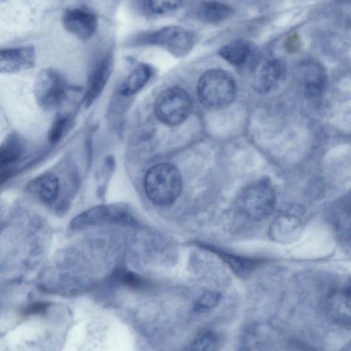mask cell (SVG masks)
<instances>
[{
    "label": "cell",
    "instance_id": "obj_1",
    "mask_svg": "<svg viewBox=\"0 0 351 351\" xmlns=\"http://www.w3.org/2000/svg\"><path fill=\"white\" fill-rule=\"evenodd\" d=\"M145 191L154 204L166 206L179 196L182 180L178 170L168 163H160L151 167L144 180Z\"/></svg>",
    "mask_w": 351,
    "mask_h": 351
},
{
    "label": "cell",
    "instance_id": "obj_2",
    "mask_svg": "<svg viewBox=\"0 0 351 351\" xmlns=\"http://www.w3.org/2000/svg\"><path fill=\"white\" fill-rule=\"evenodd\" d=\"M197 90L200 102L211 110L228 106L234 100L237 91L233 77L219 69L206 71L199 79Z\"/></svg>",
    "mask_w": 351,
    "mask_h": 351
},
{
    "label": "cell",
    "instance_id": "obj_3",
    "mask_svg": "<svg viewBox=\"0 0 351 351\" xmlns=\"http://www.w3.org/2000/svg\"><path fill=\"white\" fill-rule=\"evenodd\" d=\"M275 204V191L266 180L258 181L247 186L241 191L235 200V206L239 213L253 221L267 217L273 212Z\"/></svg>",
    "mask_w": 351,
    "mask_h": 351
},
{
    "label": "cell",
    "instance_id": "obj_4",
    "mask_svg": "<svg viewBox=\"0 0 351 351\" xmlns=\"http://www.w3.org/2000/svg\"><path fill=\"white\" fill-rule=\"evenodd\" d=\"M195 43L196 36L193 32L178 26H167L138 34L128 40L127 45L158 46L179 56L189 52Z\"/></svg>",
    "mask_w": 351,
    "mask_h": 351
},
{
    "label": "cell",
    "instance_id": "obj_5",
    "mask_svg": "<svg viewBox=\"0 0 351 351\" xmlns=\"http://www.w3.org/2000/svg\"><path fill=\"white\" fill-rule=\"evenodd\" d=\"M193 108L190 95L182 88L171 87L164 90L154 103L157 119L169 125H176L184 121Z\"/></svg>",
    "mask_w": 351,
    "mask_h": 351
},
{
    "label": "cell",
    "instance_id": "obj_6",
    "mask_svg": "<svg viewBox=\"0 0 351 351\" xmlns=\"http://www.w3.org/2000/svg\"><path fill=\"white\" fill-rule=\"evenodd\" d=\"M134 223L135 219L126 205L113 204L95 206L81 213L73 219L70 226L73 230H82L102 224Z\"/></svg>",
    "mask_w": 351,
    "mask_h": 351
},
{
    "label": "cell",
    "instance_id": "obj_7",
    "mask_svg": "<svg viewBox=\"0 0 351 351\" xmlns=\"http://www.w3.org/2000/svg\"><path fill=\"white\" fill-rule=\"evenodd\" d=\"M68 90L65 78L58 71L44 69L37 75L34 94L38 104L44 110H52L64 100Z\"/></svg>",
    "mask_w": 351,
    "mask_h": 351
},
{
    "label": "cell",
    "instance_id": "obj_8",
    "mask_svg": "<svg viewBox=\"0 0 351 351\" xmlns=\"http://www.w3.org/2000/svg\"><path fill=\"white\" fill-rule=\"evenodd\" d=\"M62 23L69 33L82 41L90 39L98 25L97 16L84 8L66 10L62 16Z\"/></svg>",
    "mask_w": 351,
    "mask_h": 351
},
{
    "label": "cell",
    "instance_id": "obj_9",
    "mask_svg": "<svg viewBox=\"0 0 351 351\" xmlns=\"http://www.w3.org/2000/svg\"><path fill=\"white\" fill-rule=\"evenodd\" d=\"M295 77L305 94L310 97L320 96L327 84V75L317 62L306 60L295 69Z\"/></svg>",
    "mask_w": 351,
    "mask_h": 351
},
{
    "label": "cell",
    "instance_id": "obj_10",
    "mask_svg": "<svg viewBox=\"0 0 351 351\" xmlns=\"http://www.w3.org/2000/svg\"><path fill=\"white\" fill-rule=\"evenodd\" d=\"M329 318L341 326L351 325V283L330 291L324 302Z\"/></svg>",
    "mask_w": 351,
    "mask_h": 351
},
{
    "label": "cell",
    "instance_id": "obj_11",
    "mask_svg": "<svg viewBox=\"0 0 351 351\" xmlns=\"http://www.w3.org/2000/svg\"><path fill=\"white\" fill-rule=\"evenodd\" d=\"M36 54L33 46L3 49L0 51V72L13 73L34 66Z\"/></svg>",
    "mask_w": 351,
    "mask_h": 351
},
{
    "label": "cell",
    "instance_id": "obj_12",
    "mask_svg": "<svg viewBox=\"0 0 351 351\" xmlns=\"http://www.w3.org/2000/svg\"><path fill=\"white\" fill-rule=\"evenodd\" d=\"M114 59L112 53H106L93 66L88 78L84 97L86 107L90 106L100 95L113 70Z\"/></svg>",
    "mask_w": 351,
    "mask_h": 351
},
{
    "label": "cell",
    "instance_id": "obj_13",
    "mask_svg": "<svg viewBox=\"0 0 351 351\" xmlns=\"http://www.w3.org/2000/svg\"><path fill=\"white\" fill-rule=\"evenodd\" d=\"M60 181L52 173L41 175L32 180L27 184V191L35 197L45 204H51L58 197Z\"/></svg>",
    "mask_w": 351,
    "mask_h": 351
},
{
    "label": "cell",
    "instance_id": "obj_14",
    "mask_svg": "<svg viewBox=\"0 0 351 351\" xmlns=\"http://www.w3.org/2000/svg\"><path fill=\"white\" fill-rule=\"evenodd\" d=\"M285 73V66L281 60L272 59L267 61L258 73L256 89L261 92H268L276 88L284 80Z\"/></svg>",
    "mask_w": 351,
    "mask_h": 351
},
{
    "label": "cell",
    "instance_id": "obj_15",
    "mask_svg": "<svg viewBox=\"0 0 351 351\" xmlns=\"http://www.w3.org/2000/svg\"><path fill=\"white\" fill-rule=\"evenodd\" d=\"M232 8L228 5L215 0H205L195 8V17L203 22L219 23L232 16Z\"/></svg>",
    "mask_w": 351,
    "mask_h": 351
},
{
    "label": "cell",
    "instance_id": "obj_16",
    "mask_svg": "<svg viewBox=\"0 0 351 351\" xmlns=\"http://www.w3.org/2000/svg\"><path fill=\"white\" fill-rule=\"evenodd\" d=\"M253 51V45L245 40H237L221 46L219 56L235 66L244 64Z\"/></svg>",
    "mask_w": 351,
    "mask_h": 351
},
{
    "label": "cell",
    "instance_id": "obj_17",
    "mask_svg": "<svg viewBox=\"0 0 351 351\" xmlns=\"http://www.w3.org/2000/svg\"><path fill=\"white\" fill-rule=\"evenodd\" d=\"M152 75L151 67L141 64L127 76L120 86L119 92L125 97H130L139 91L148 82Z\"/></svg>",
    "mask_w": 351,
    "mask_h": 351
},
{
    "label": "cell",
    "instance_id": "obj_18",
    "mask_svg": "<svg viewBox=\"0 0 351 351\" xmlns=\"http://www.w3.org/2000/svg\"><path fill=\"white\" fill-rule=\"evenodd\" d=\"M332 223L337 235L342 240L351 241V202L339 205L332 215Z\"/></svg>",
    "mask_w": 351,
    "mask_h": 351
},
{
    "label": "cell",
    "instance_id": "obj_19",
    "mask_svg": "<svg viewBox=\"0 0 351 351\" xmlns=\"http://www.w3.org/2000/svg\"><path fill=\"white\" fill-rule=\"evenodd\" d=\"M25 145L21 137L16 134H10L1 147L0 162L1 167L13 165L22 156Z\"/></svg>",
    "mask_w": 351,
    "mask_h": 351
},
{
    "label": "cell",
    "instance_id": "obj_20",
    "mask_svg": "<svg viewBox=\"0 0 351 351\" xmlns=\"http://www.w3.org/2000/svg\"><path fill=\"white\" fill-rule=\"evenodd\" d=\"M217 253L222 256V258L224 259L233 269L242 275L250 272L251 270L255 268L260 263L258 260L241 258L222 252Z\"/></svg>",
    "mask_w": 351,
    "mask_h": 351
},
{
    "label": "cell",
    "instance_id": "obj_21",
    "mask_svg": "<svg viewBox=\"0 0 351 351\" xmlns=\"http://www.w3.org/2000/svg\"><path fill=\"white\" fill-rule=\"evenodd\" d=\"M217 337L212 331L200 332L191 344V349L197 350H212L217 348Z\"/></svg>",
    "mask_w": 351,
    "mask_h": 351
},
{
    "label": "cell",
    "instance_id": "obj_22",
    "mask_svg": "<svg viewBox=\"0 0 351 351\" xmlns=\"http://www.w3.org/2000/svg\"><path fill=\"white\" fill-rule=\"evenodd\" d=\"M185 0H146V6L152 12L165 14L179 8Z\"/></svg>",
    "mask_w": 351,
    "mask_h": 351
},
{
    "label": "cell",
    "instance_id": "obj_23",
    "mask_svg": "<svg viewBox=\"0 0 351 351\" xmlns=\"http://www.w3.org/2000/svg\"><path fill=\"white\" fill-rule=\"evenodd\" d=\"M69 117L67 115L58 113L54 118L48 134V139L51 143L57 142L63 135Z\"/></svg>",
    "mask_w": 351,
    "mask_h": 351
},
{
    "label": "cell",
    "instance_id": "obj_24",
    "mask_svg": "<svg viewBox=\"0 0 351 351\" xmlns=\"http://www.w3.org/2000/svg\"><path fill=\"white\" fill-rule=\"evenodd\" d=\"M220 298L217 293L207 291L198 299L195 305L197 312L207 311L216 306Z\"/></svg>",
    "mask_w": 351,
    "mask_h": 351
},
{
    "label": "cell",
    "instance_id": "obj_25",
    "mask_svg": "<svg viewBox=\"0 0 351 351\" xmlns=\"http://www.w3.org/2000/svg\"><path fill=\"white\" fill-rule=\"evenodd\" d=\"M118 279L124 285L131 288H139L145 285V281L132 271H123L118 273Z\"/></svg>",
    "mask_w": 351,
    "mask_h": 351
},
{
    "label": "cell",
    "instance_id": "obj_26",
    "mask_svg": "<svg viewBox=\"0 0 351 351\" xmlns=\"http://www.w3.org/2000/svg\"><path fill=\"white\" fill-rule=\"evenodd\" d=\"M49 304L44 302H38L27 305L21 311L23 316H29L32 315H44L47 313Z\"/></svg>",
    "mask_w": 351,
    "mask_h": 351
}]
</instances>
